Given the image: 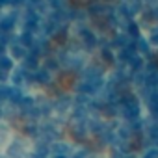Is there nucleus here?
Returning a JSON list of instances; mask_svg holds the SVG:
<instances>
[{
	"instance_id": "4",
	"label": "nucleus",
	"mask_w": 158,
	"mask_h": 158,
	"mask_svg": "<svg viewBox=\"0 0 158 158\" xmlns=\"http://www.w3.org/2000/svg\"><path fill=\"white\" fill-rule=\"evenodd\" d=\"M0 158H8V156H6V154H0Z\"/></svg>"
},
{
	"instance_id": "3",
	"label": "nucleus",
	"mask_w": 158,
	"mask_h": 158,
	"mask_svg": "<svg viewBox=\"0 0 158 158\" xmlns=\"http://www.w3.org/2000/svg\"><path fill=\"white\" fill-rule=\"evenodd\" d=\"M52 158H69V156H63V154H54Z\"/></svg>"
},
{
	"instance_id": "2",
	"label": "nucleus",
	"mask_w": 158,
	"mask_h": 158,
	"mask_svg": "<svg viewBox=\"0 0 158 158\" xmlns=\"http://www.w3.org/2000/svg\"><path fill=\"white\" fill-rule=\"evenodd\" d=\"M28 158H47V154H43V152H37V151H34Z\"/></svg>"
},
{
	"instance_id": "1",
	"label": "nucleus",
	"mask_w": 158,
	"mask_h": 158,
	"mask_svg": "<svg viewBox=\"0 0 158 158\" xmlns=\"http://www.w3.org/2000/svg\"><path fill=\"white\" fill-rule=\"evenodd\" d=\"M6 156L8 158H26V152L19 143H10L8 151H6Z\"/></svg>"
}]
</instances>
